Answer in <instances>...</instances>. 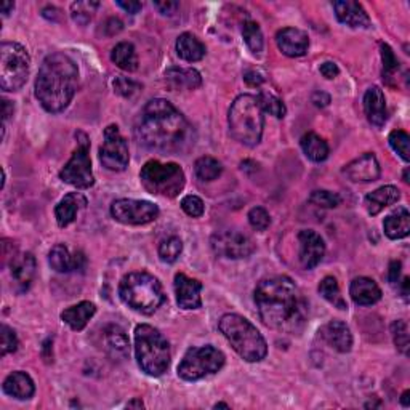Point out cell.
I'll list each match as a JSON object with an SVG mask.
<instances>
[{"label":"cell","mask_w":410,"mask_h":410,"mask_svg":"<svg viewBox=\"0 0 410 410\" xmlns=\"http://www.w3.org/2000/svg\"><path fill=\"white\" fill-rule=\"evenodd\" d=\"M349 295L356 305L370 306L382 298V291L370 277H356L349 286Z\"/></svg>","instance_id":"24"},{"label":"cell","mask_w":410,"mask_h":410,"mask_svg":"<svg viewBox=\"0 0 410 410\" xmlns=\"http://www.w3.org/2000/svg\"><path fill=\"white\" fill-rule=\"evenodd\" d=\"M364 111L367 120L380 129L383 127L388 119L387 111V100H385V93L380 87H370L364 95Z\"/></svg>","instance_id":"22"},{"label":"cell","mask_w":410,"mask_h":410,"mask_svg":"<svg viewBox=\"0 0 410 410\" xmlns=\"http://www.w3.org/2000/svg\"><path fill=\"white\" fill-rule=\"evenodd\" d=\"M4 393L8 394L15 399L26 401L31 399L35 393V387L33 378L28 375L26 372H13L5 378V382L2 385Z\"/></svg>","instance_id":"26"},{"label":"cell","mask_w":410,"mask_h":410,"mask_svg":"<svg viewBox=\"0 0 410 410\" xmlns=\"http://www.w3.org/2000/svg\"><path fill=\"white\" fill-rule=\"evenodd\" d=\"M223 167L216 159L210 158V156H204V158L197 159L194 164V172L199 180L202 182H213L221 175Z\"/></svg>","instance_id":"36"},{"label":"cell","mask_w":410,"mask_h":410,"mask_svg":"<svg viewBox=\"0 0 410 410\" xmlns=\"http://www.w3.org/2000/svg\"><path fill=\"white\" fill-rule=\"evenodd\" d=\"M255 303L269 329L298 334L306 324L308 305L297 284L287 276L266 277L255 288Z\"/></svg>","instance_id":"2"},{"label":"cell","mask_w":410,"mask_h":410,"mask_svg":"<svg viewBox=\"0 0 410 410\" xmlns=\"http://www.w3.org/2000/svg\"><path fill=\"white\" fill-rule=\"evenodd\" d=\"M48 263L57 273H71L76 271V255H71L64 244H57L48 253Z\"/></svg>","instance_id":"34"},{"label":"cell","mask_w":410,"mask_h":410,"mask_svg":"<svg viewBox=\"0 0 410 410\" xmlns=\"http://www.w3.org/2000/svg\"><path fill=\"white\" fill-rule=\"evenodd\" d=\"M13 111H15V106L13 102L8 101V100H4L2 101V119H4V125L7 120L13 116Z\"/></svg>","instance_id":"55"},{"label":"cell","mask_w":410,"mask_h":410,"mask_svg":"<svg viewBox=\"0 0 410 410\" xmlns=\"http://www.w3.org/2000/svg\"><path fill=\"white\" fill-rule=\"evenodd\" d=\"M410 391H404L402 396H401V404L404 407H409L410 406Z\"/></svg>","instance_id":"58"},{"label":"cell","mask_w":410,"mask_h":410,"mask_svg":"<svg viewBox=\"0 0 410 410\" xmlns=\"http://www.w3.org/2000/svg\"><path fill=\"white\" fill-rule=\"evenodd\" d=\"M382 62H383V72L387 76L394 74L397 68H399V62H397L393 48L387 44H382Z\"/></svg>","instance_id":"47"},{"label":"cell","mask_w":410,"mask_h":410,"mask_svg":"<svg viewBox=\"0 0 410 410\" xmlns=\"http://www.w3.org/2000/svg\"><path fill=\"white\" fill-rule=\"evenodd\" d=\"M365 407L367 409H370V407H382V402H369V404H365Z\"/></svg>","instance_id":"61"},{"label":"cell","mask_w":410,"mask_h":410,"mask_svg":"<svg viewBox=\"0 0 410 410\" xmlns=\"http://www.w3.org/2000/svg\"><path fill=\"white\" fill-rule=\"evenodd\" d=\"M215 409H229V406L225 402H218V404H215Z\"/></svg>","instance_id":"62"},{"label":"cell","mask_w":410,"mask_h":410,"mask_svg":"<svg viewBox=\"0 0 410 410\" xmlns=\"http://www.w3.org/2000/svg\"><path fill=\"white\" fill-rule=\"evenodd\" d=\"M334 10L339 21L346 24L349 28L370 26L369 15H367L363 5L358 2H353V0H339V2H334Z\"/></svg>","instance_id":"21"},{"label":"cell","mask_w":410,"mask_h":410,"mask_svg":"<svg viewBox=\"0 0 410 410\" xmlns=\"http://www.w3.org/2000/svg\"><path fill=\"white\" fill-rule=\"evenodd\" d=\"M141 146L158 153L175 154L188 151L194 143V130L170 101L156 98L143 107L135 125Z\"/></svg>","instance_id":"1"},{"label":"cell","mask_w":410,"mask_h":410,"mask_svg":"<svg viewBox=\"0 0 410 410\" xmlns=\"http://www.w3.org/2000/svg\"><path fill=\"white\" fill-rule=\"evenodd\" d=\"M404 182H406V183L410 182V180H409V168H406V170H404Z\"/></svg>","instance_id":"63"},{"label":"cell","mask_w":410,"mask_h":410,"mask_svg":"<svg viewBox=\"0 0 410 410\" xmlns=\"http://www.w3.org/2000/svg\"><path fill=\"white\" fill-rule=\"evenodd\" d=\"M300 144L306 158L312 162H324L329 158V144L316 134L303 135Z\"/></svg>","instance_id":"33"},{"label":"cell","mask_w":410,"mask_h":410,"mask_svg":"<svg viewBox=\"0 0 410 410\" xmlns=\"http://www.w3.org/2000/svg\"><path fill=\"white\" fill-rule=\"evenodd\" d=\"M127 407H144V404L141 402V399H136V401H131V402H129L127 404Z\"/></svg>","instance_id":"59"},{"label":"cell","mask_w":410,"mask_h":410,"mask_svg":"<svg viewBox=\"0 0 410 410\" xmlns=\"http://www.w3.org/2000/svg\"><path fill=\"white\" fill-rule=\"evenodd\" d=\"M249 223L257 231H264L271 225V216L263 207H253L249 212Z\"/></svg>","instance_id":"45"},{"label":"cell","mask_w":410,"mask_h":410,"mask_svg":"<svg viewBox=\"0 0 410 410\" xmlns=\"http://www.w3.org/2000/svg\"><path fill=\"white\" fill-rule=\"evenodd\" d=\"M13 8H15L13 2H4L2 5H0V11H2L4 16H8L11 11H13Z\"/></svg>","instance_id":"57"},{"label":"cell","mask_w":410,"mask_h":410,"mask_svg":"<svg viewBox=\"0 0 410 410\" xmlns=\"http://www.w3.org/2000/svg\"><path fill=\"white\" fill-rule=\"evenodd\" d=\"M399 199H401L399 189H397L396 186L388 184V186H382V188L375 189L373 192H370V194H367L364 202H365V209H367V212H369V215L375 216L382 212L383 209L396 204Z\"/></svg>","instance_id":"27"},{"label":"cell","mask_w":410,"mask_h":410,"mask_svg":"<svg viewBox=\"0 0 410 410\" xmlns=\"http://www.w3.org/2000/svg\"><path fill=\"white\" fill-rule=\"evenodd\" d=\"M202 284L196 279H191L183 273L175 276V293L177 303L182 310H199L202 306L201 298Z\"/></svg>","instance_id":"16"},{"label":"cell","mask_w":410,"mask_h":410,"mask_svg":"<svg viewBox=\"0 0 410 410\" xmlns=\"http://www.w3.org/2000/svg\"><path fill=\"white\" fill-rule=\"evenodd\" d=\"M263 110L258 102L257 96L240 95L229 107V131L234 140H238L244 146L253 148L262 141L264 129Z\"/></svg>","instance_id":"4"},{"label":"cell","mask_w":410,"mask_h":410,"mask_svg":"<svg viewBox=\"0 0 410 410\" xmlns=\"http://www.w3.org/2000/svg\"><path fill=\"white\" fill-rule=\"evenodd\" d=\"M76 138L79 144H77V149L72 153V158L69 159L68 164L59 172V178L77 189H88L95 184L92 160H90L88 154L90 141L87 135L82 134V131L76 134Z\"/></svg>","instance_id":"11"},{"label":"cell","mask_w":410,"mask_h":410,"mask_svg":"<svg viewBox=\"0 0 410 410\" xmlns=\"http://www.w3.org/2000/svg\"><path fill=\"white\" fill-rule=\"evenodd\" d=\"M182 209L186 215L192 216V218H199V216L204 215V202L201 197L197 196H186L182 201Z\"/></svg>","instance_id":"46"},{"label":"cell","mask_w":410,"mask_h":410,"mask_svg":"<svg viewBox=\"0 0 410 410\" xmlns=\"http://www.w3.org/2000/svg\"><path fill=\"white\" fill-rule=\"evenodd\" d=\"M319 293H321L322 297L329 301V303H332L335 308H339V310H348V305L345 298L341 297L339 282H336L335 277H332V276L324 277V279L321 281V284H319Z\"/></svg>","instance_id":"35"},{"label":"cell","mask_w":410,"mask_h":410,"mask_svg":"<svg viewBox=\"0 0 410 410\" xmlns=\"http://www.w3.org/2000/svg\"><path fill=\"white\" fill-rule=\"evenodd\" d=\"M310 204L316 205V207H322V209H335L339 207L341 199L339 194H335V192H330V191H325V189H317V191H312L310 199Z\"/></svg>","instance_id":"42"},{"label":"cell","mask_w":410,"mask_h":410,"mask_svg":"<svg viewBox=\"0 0 410 410\" xmlns=\"http://www.w3.org/2000/svg\"><path fill=\"white\" fill-rule=\"evenodd\" d=\"M140 180L144 189L154 196L167 199L177 197L183 191L186 177L178 164H162L159 160H149L143 165Z\"/></svg>","instance_id":"8"},{"label":"cell","mask_w":410,"mask_h":410,"mask_svg":"<svg viewBox=\"0 0 410 410\" xmlns=\"http://www.w3.org/2000/svg\"><path fill=\"white\" fill-rule=\"evenodd\" d=\"M18 349L16 334L8 325H2V356L15 353Z\"/></svg>","instance_id":"48"},{"label":"cell","mask_w":410,"mask_h":410,"mask_svg":"<svg viewBox=\"0 0 410 410\" xmlns=\"http://www.w3.org/2000/svg\"><path fill=\"white\" fill-rule=\"evenodd\" d=\"M390 146L393 148L394 153L401 156L404 162L410 160V136L407 131L404 130H394L390 134Z\"/></svg>","instance_id":"41"},{"label":"cell","mask_w":410,"mask_h":410,"mask_svg":"<svg viewBox=\"0 0 410 410\" xmlns=\"http://www.w3.org/2000/svg\"><path fill=\"white\" fill-rule=\"evenodd\" d=\"M10 266L15 292L24 293L31 287L35 277V258L33 257V253H23V255H16L11 260Z\"/></svg>","instance_id":"20"},{"label":"cell","mask_w":410,"mask_h":410,"mask_svg":"<svg viewBox=\"0 0 410 410\" xmlns=\"http://www.w3.org/2000/svg\"><path fill=\"white\" fill-rule=\"evenodd\" d=\"M401 268H402V264L401 262H391L390 263V271H388V281L391 282V284H397L399 282V277H401Z\"/></svg>","instance_id":"53"},{"label":"cell","mask_w":410,"mask_h":410,"mask_svg":"<svg viewBox=\"0 0 410 410\" xmlns=\"http://www.w3.org/2000/svg\"><path fill=\"white\" fill-rule=\"evenodd\" d=\"M276 44L286 57L298 58L306 55L310 39L308 34L297 28H284L276 34Z\"/></svg>","instance_id":"18"},{"label":"cell","mask_w":410,"mask_h":410,"mask_svg":"<svg viewBox=\"0 0 410 410\" xmlns=\"http://www.w3.org/2000/svg\"><path fill=\"white\" fill-rule=\"evenodd\" d=\"M402 293H404V297H407V295H409V277H406V279H404Z\"/></svg>","instance_id":"60"},{"label":"cell","mask_w":410,"mask_h":410,"mask_svg":"<svg viewBox=\"0 0 410 410\" xmlns=\"http://www.w3.org/2000/svg\"><path fill=\"white\" fill-rule=\"evenodd\" d=\"M300 263L305 269L316 268L322 262L325 253L324 239L312 229H303L298 234Z\"/></svg>","instance_id":"15"},{"label":"cell","mask_w":410,"mask_h":410,"mask_svg":"<svg viewBox=\"0 0 410 410\" xmlns=\"http://www.w3.org/2000/svg\"><path fill=\"white\" fill-rule=\"evenodd\" d=\"M135 354L140 369L151 377L164 375L170 365L168 341L153 325L140 324L135 329Z\"/></svg>","instance_id":"7"},{"label":"cell","mask_w":410,"mask_h":410,"mask_svg":"<svg viewBox=\"0 0 410 410\" xmlns=\"http://www.w3.org/2000/svg\"><path fill=\"white\" fill-rule=\"evenodd\" d=\"M95 312L96 306L93 303H90V301H81L79 305L69 306L68 310H64L62 312V319L72 330L81 332L87 327L88 321L95 316Z\"/></svg>","instance_id":"28"},{"label":"cell","mask_w":410,"mask_h":410,"mask_svg":"<svg viewBox=\"0 0 410 410\" xmlns=\"http://www.w3.org/2000/svg\"><path fill=\"white\" fill-rule=\"evenodd\" d=\"M117 5L130 15L138 13V11H140L143 7V5L140 2H136V0H129V2H127V0H117Z\"/></svg>","instance_id":"54"},{"label":"cell","mask_w":410,"mask_h":410,"mask_svg":"<svg viewBox=\"0 0 410 410\" xmlns=\"http://www.w3.org/2000/svg\"><path fill=\"white\" fill-rule=\"evenodd\" d=\"M98 7H100L98 2H90V0H86V2H74L71 5L72 20L77 24H81V26H87V24L92 21L93 13Z\"/></svg>","instance_id":"39"},{"label":"cell","mask_w":410,"mask_h":410,"mask_svg":"<svg viewBox=\"0 0 410 410\" xmlns=\"http://www.w3.org/2000/svg\"><path fill=\"white\" fill-rule=\"evenodd\" d=\"M79 86V69L64 53L48 55L35 79V96L47 112H62L69 106Z\"/></svg>","instance_id":"3"},{"label":"cell","mask_w":410,"mask_h":410,"mask_svg":"<svg viewBox=\"0 0 410 410\" xmlns=\"http://www.w3.org/2000/svg\"><path fill=\"white\" fill-rule=\"evenodd\" d=\"M343 173L354 183H370L380 178V164L375 156L365 153L345 165Z\"/></svg>","instance_id":"17"},{"label":"cell","mask_w":410,"mask_h":410,"mask_svg":"<svg viewBox=\"0 0 410 410\" xmlns=\"http://www.w3.org/2000/svg\"><path fill=\"white\" fill-rule=\"evenodd\" d=\"M119 297L140 315H153L164 303L165 295L160 282L148 273H130L119 284Z\"/></svg>","instance_id":"6"},{"label":"cell","mask_w":410,"mask_h":410,"mask_svg":"<svg viewBox=\"0 0 410 410\" xmlns=\"http://www.w3.org/2000/svg\"><path fill=\"white\" fill-rule=\"evenodd\" d=\"M258 102H260L263 112H268L271 116H274L277 119L286 117V105L282 102V100L277 98L276 95L269 93V92H260L257 96Z\"/></svg>","instance_id":"37"},{"label":"cell","mask_w":410,"mask_h":410,"mask_svg":"<svg viewBox=\"0 0 410 410\" xmlns=\"http://www.w3.org/2000/svg\"><path fill=\"white\" fill-rule=\"evenodd\" d=\"M31 58L23 45L4 42L0 47V87L5 92H16L28 81Z\"/></svg>","instance_id":"9"},{"label":"cell","mask_w":410,"mask_h":410,"mask_svg":"<svg viewBox=\"0 0 410 410\" xmlns=\"http://www.w3.org/2000/svg\"><path fill=\"white\" fill-rule=\"evenodd\" d=\"M129 144L120 134L117 125H110L105 130V140L100 148V162L111 172H124L129 167Z\"/></svg>","instance_id":"13"},{"label":"cell","mask_w":410,"mask_h":410,"mask_svg":"<svg viewBox=\"0 0 410 410\" xmlns=\"http://www.w3.org/2000/svg\"><path fill=\"white\" fill-rule=\"evenodd\" d=\"M165 81L173 90H196L201 87L202 77L196 69L170 68L165 72Z\"/></svg>","instance_id":"29"},{"label":"cell","mask_w":410,"mask_h":410,"mask_svg":"<svg viewBox=\"0 0 410 410\" xmlns=\"http://www.w3.org/2000/svg\"><path fill=\"white\" fill-rule=\"evenodd\" d=\"M112 218L122 225H148L158 220L159 207L149 201H136V199H117L111 205Z\"/></svg>","instance_id":"12"},{"label":"cell","mask_w":410,"mask_h":410,"mask_svg":"<svg viewBox=\"0 0 410 410\" xmlns=\"http://www.w3.org/2000/svg\"><path fill=\"white\" fill-rule=\"evenodd\" d=\"M383 229H385V234L393 240L407 238L410 233L409 210L401 207V209H397L396 212L388 215L383 221Z\"/></svg>","instance_id":"30"},{"label":"cell","mask_w":410,"mask_h":410,"mask_svg":"<svg viewBox=\"0 0 410 410\" xmlns=\"http://www.w3.org/2000/svg\"><path fill=\"white\" fill-rule=\"evenodd\" d=\"M212 250L215 255L223 258H233V260H240V258L250 257L255 245L247 238L245 234L239 231H221L212 236Z\"/></svg>","instance_id":"14"},{"label":"cell","mask_w":410,"mask_h":410,"mask_svg":"<svg viewBox=\"0 0 410 410\" xmlns=\"http://www.w3.org/2000/svg\"><path fill=\"white\" fill-rule=\"evenodd\" d=\"M87 205V199L83 197L81 192H69L66 194L62 201L58 202L55 207V216L59 228L69 226L72 221L76 220V215L81 209Z\"/></svg>","instance_id":"25"},{"label":"cell","mask_w":410,"mask_h":410,"mask_svg":"<svg viewBox=\"0 0 410 410\" xmlns=\"http://www.w3.org/2000/svg\"><path fill=\"white\" fill-rule=\"evenodd\" d=\"M182 250H183L182 239L177 236H170L160 242L159 257L164 263H175L178 260V257L182 255Z\"/></svg>","instance_id":"38"},{"label":"cell","mask_w":410,"mask_h":410,"mask_svg":"<svg viewBox=\"0 0 410 410\" xmlns=\"http://www.w3.org/2000/svg\"><path fill=\"white\" fill-rule=\"evenodd\" d=\"M391 334H393L394 345L397 351L409 354V327L406 321H394L391 324Z\"/></svg>","instance_id":"43"},{"label":"cell","mask_w":410,"mask_h":410,"mask_svg":"<svg viewBox=\"0 0 410 410\" xmlns=\"http://www.w3.org/2000/svg\"><path fill=\"white\" fill-rule=\"evenodd\" d=\"M244 81L247 82V86H250V87H260L264 81V77L258 71H249L244 74Z\"/></svg>","instance_id":"52"},{"label":"cell","mask_w":410,"mask_h":410,"mask_svg":"<svg viewBox=\"0 0 410 410\" xmlns=\"http://www.w3.org/2000/svg\"><path fill=\"white\" fill-rule=\"evenodd\" d=\"M242 37L247 47H249L253 53H260L263 50V33L257 23L253 21L244 23Z\"/></svg>","instance_id":"40"},{"label":"cell","mask_w":410,"mask_h":410,"mask_svg":"<svg viewBox=\"0 0 410 410\" xmlns=\"http://www.w3.org/2000/svg\"><path fill=\"white\" fill-rule=\"evenodd\" d=\"M114 90H116L117 95L124 96V98H134V96L140 93L141 86L131 79H127V77H117L114 81Z\"/></svg>","instance_id":"44"},{"label":"cell","mask_w":410,"mask_h":410,"mask_svg":"<svg viewBox=\"0 0 410 410\" xmlns=\"http://www.w3.org/2000/svg\"><path fill=\"white\" fill-rule=\"evenodd\" d=\"M178 57L188 63L201 62L205 57V45L191 33H184L177 40Z\"/></svg>","instance_id":"31"},{"label":"cell","mask_w":410,"mask_h":410,"mask_svg":"<svg viewBox=\"0 0 410 410\" xmlns=\"http://www.w3.org/2000/svg\"><path fill=\"white\" fill-rule=\"evenodd\" d=\"M102 346H105L106 354L117 363H122L130 356L129 336L119 325L111 324L102 330Z\"/></svg>","instance_id":"19"},{"label":"cell","mask_w":410,"mask_h":410,"mask_svg":"<svg viewBox=\"0 0 410 410\" xmlns=\"http://www.w3.org/2000/svg\"><path fill=\"white\" fill-rule=\"evenodd\" d=\"M112 63L127 72H134L138 69V57L135 52V47L129 44V42H120L112 48L111 53Z\"/></svg>","instance_id":"32"},{"label":"cell","mask_w":410,"mask_h":410,"mask_svg":"<svg viewBox=\"0 0 410 410\" xmlns=\"http://www.w3.org/2000/svg\"><path fill=\"white\" fill-rule=\"evenodd\" d=\"M319 71H321V74L325 77V79H335V77L340 74L339 66H336L334 62L322 63L321 68H319Z\"/></svg>","instance_id":"50"},{"label":"cell","mask_w":410,"mask_h":410,"mask_svg":"<svg viewBox=\"0 0 410 410\" xmlns=\"http://www.w3.org/2000/svg\"><path fill=\"white\" fill-rule=\"evenodd\" d=\"M220 332L247 363H260L268 354L263 335L250 321L239 315H225L220 319Z\"/></svg>","instance_id":"5"},{"label":"cell","mask_w":410,"mask_h":410,"mask_svg":"<svg viewBox=\"0 0 410 410\" xmlns=\"http://www.w3.org/2000/svg\"><path fill=\"white\" fill-rule=\"evenodd\" d=\"M180 4L175 0H162V2H154V8H158L159 13L162 15H173L178 10Z\"/></svg>","instance_id":"49"},{"label":"cell","mask_w":410,"mask_h":410,"mask_svg":"<svg viewBox=\"0 0 410 410\" xmlns=\"http://www.w3.org/2000/svg\"><path fill=\"white\" fill-rule=\"evenodd\" d=\"M122 28H124V24L119 20V18H110V20L105 23V31L107 35L119 34L120 31H122Z\"/></svg>","instance_id":"51"},{"label":"cell","mask_w":410,"mask_h":410,"mask_svg":"<svg viewBox=\"0 0 410 410\" xmlns=\"http://www.w3.org/2000/svg\"><path fill=\"white\" fill-rule=\"evenodd\" d=\"M225 365V354L213 346L189 348L178 365V377L186 382H197L218 372Z\"/></svg>","instance_id":"10"},{"label":"cell","mask_w":410,"mask_h":410,"mask_svg":"<svg viewBox=\"0 0 410 410\" xmlns=\"http://www.w3.org/2000/svg\"><path fill=\"white\" fill-rule=\"evenodd\" d=\"M312 102H315L317 107H324L330 102V96L324 92H316L315 95H312Z\"/></svg>","instance_id":"56"},{"label":"cell","mask_w":410,"mask_h":410,"mask_svg":"<svg viewBox=\"0 0 410 410\" xmlns=\"http://www.w3.org/2000/svg\"><path fill=\"white\" fill-rule=\"evenodd\" d=\"M324 340L329 343L335 351L348 353L351 351L353 346V335L348 325L341 321H330L327 325H324L321 330Z\"/></svg>","instance_id":"23"}]
</instances>
